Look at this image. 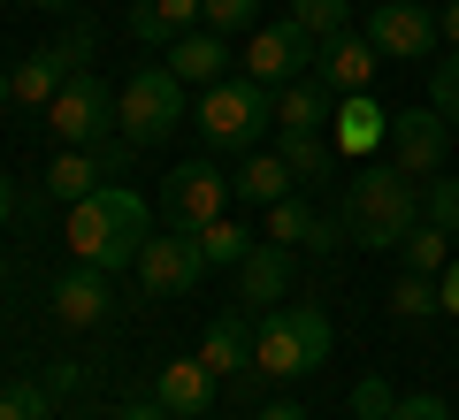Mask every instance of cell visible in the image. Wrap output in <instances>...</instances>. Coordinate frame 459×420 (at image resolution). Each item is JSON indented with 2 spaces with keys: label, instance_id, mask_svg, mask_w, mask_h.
Returning <instances> with one entry per match:
<instances>
[{
  "label": "cell",
  "instance_id": "1",
  "mask_svg": "<svg viewBox=\"0 0 459 420\" xmlns=\"http://www.w3.org/2000/svg\"><path fill=\"white\" fill-rule=\"evenodd\" d=\"M153 237V207L131 192V184H100L69 207V253L84 268H138V244Z\"/></svg>",
  "mask_w": 459,
  "mask_h": 420
},
{
  "label": "cell",
  "instance_id": "2",
  "mask_svg": "<svg viewBox=\"0 0 459 420\" xmlns=\"http://www.w3.org/2000/svg\"><path fill=\"white\" fill-rule=\"evenodd\" d=\"M344 237L352 244H368V253H398L406 244V229L421 222V176H406V168H360V176L344 184Z\"/></svg>",
  "mask_w": 459,
  "mask_h": 420
},
{
  "label": "cell",
  "instance_id": "3",
  "mask_svg": "<svg viewBox=\"0 0 459 420\" xmlns=\"http://www.w3.org/2000/svg\"><path fill=\"white\" fill-rule=\"evenodd\" d=\"M337 352V329H329L322 306H276L261 329H253V367L276 374V382H299V374H322V359Z\"/></svg>",
  "mask_w": 459,
  "mask_h": 420
},
{
  "label": "cell",
  "instance_id": "4",
  "mask_svg": "<svg viewBox=\"0 0 459 420\" xmlns=\"http://www.w3.org/2000/svg\"><path fill=\"white\" fill-rule=\"evenodd\" d=\"M261 130H276V92L253 77H222L199 92V146L214 153H261Z\"/></svg>",
  "mask_w": 459,
  "mask_h": 420
},
{
  "label": "cell",
  "instance_id": "5",
  "mask_svg": "<svg viewBox=\"0 0 459 420\" xmlns=\"http://www.w3.org/2000/svg\"><path fill=\"white\" fill-rule=\"evenodd\" d=\"M184 99H192V84H184L169 62L161 69H138V77L115 92V130H123V146L146 153V146H161V138H177Z\"/></svg>",
  "mask_w": 459,
  "mask_h": 420
},
{
  "label": "cell",
  "instance_id": "6",
  "mask_svg": "<svg viewBox=\"0 0 459 420\" xmlns=\"http://www.w3.org/2000/svg\"><path fill=\"white\" fill-rule=\"evenodd\" d=\"M84 62H92V23H77V31H62V39H47V47H31V54L16 62V107H39V115H47L54 92H62Z\"/></svg>",
  "mask_w": 459,
  "mask_h": 420
},
{
  "label": "cell",
  "instance_id": "7",
  "mask_svg": "<svg viewBox=\"0 0 459 420\" xmlns=\"http://www.w3.org/2000/svg\"><path fill=\"white\" fill-rule=\"evenodd\" d=\"M314 62H322V47H314L291 16H283V23H261V31H246V77L268 84V92H283V84L314 77Z\"/></svg>",
  "mask_w": 459,
  "mask_h": 420
},
{
  "label": "cell",
  "instance_id": "8",
  "mask_svg": "<svg viewBox=\"0 0 459 420\" xmlns=\"http://www.w3.org/2000/svg\"><path fill=\"white\" fill-rule=\"evenodd\" d=\"M199 275H207V253H199L192 229H169V237L138 244V291L146 298H192Z\"/></svg>",
  "mask_w": 459,
  "mask_h": 420
},
{
  "label": "cell",
  "instance_id": "9",
  "mask_svg": "<svg viewBox=\"0 0 459 420\" xmlns=\"http://www.w3.org/2000/svg\"><path fill=\"white\" fill-rule=\"evenodd\" d=\"M47 130L62 138V146H100L115 130V92L92 77V69H77V77L54 92V107H47Z\"/></svg>",
  "mask_w": 459,
  "mask_h": 420
},
{
  "label": "cell",
  "instance_id": "10",
  "mask_svg": "<svg viewBox=\"0 0 459 420\" xmlns=\"http://www.w3.org/2000/svg\"><path fill=\"white\" fill-rule=\"evenodd\" d=\"M368 39H376L383 62H429L437 39H444V23H437V8H421V0H383L376 16H368Z\"/></svg>",
  "mask_w": 459,
  "mask_h": 420
},
{
  "label": "cell",
  "instance_id": "11",
  "mask_svg": "<svg viewBox=\"0 0 459 420\" xmlns=\"http://www.w3.org/2000/svg\"><path fill=\"white\" fill-rule=\"evenodd\" d=\"M391 161L406 168V176H444V161H452V123H444L437 107H398L391 115Z\"/></svg>",
  "mask_w": 459,
  "mask_h": 420
},
{
  "label": "cell",
  "instance_id": "12",
  "mask_svg": "<svg viewBox=\"0 0 459 420\" xmlns=\"http://www.w3.org/2000/svg\"><path fill=\"white\" fill-rule=\"evenodd\" d=\"M161 207H169L177 229H207V222H222V207H230V176L214 161H184L177 176H169Z\"/></svg>",
  "mask_w": 459,
  "mask_h": 420
},
{
  "label": "cell",
  "instance_id": "13",
  "mask_svg": "<svg viewBox=\"0 0 459 420\" xmlns=\"http://www.w3.org/2000/svg\"><path fill=\"white\" fill-rule=\"evenodd\" d=\"M153 398H161L169 413H184V420H207V413H214V398H222V374H214L199 352L161 359V374H153Z\"/></svg>",
  "mask_w": 459,
  "mask_h": 420
},
{
  "label": "cell",
  "instance_id": "14",
  "mask_svg": "<svg viewBox=\"0 0 459 420\" xmlns=\"http://www.w3.org/2000/svg\"><path fill=\"white\" fill-rule=\"evenodd\" d=\"M54 321L62 329H100V321H115V283H108V268H69L62 283H54Z\"/></svg>",
  "mask_w": 459,
  "mask_h": 420
},
{
  "label": "cell",
  "instance_id": "15",
  "mask_svg": "<svg viewBox=\"0 0 459 420\" xmlns=\"http://www.w3.org/2000/svg\"><path fill=\"white\" fill-rule=\"evenodd\" d=\"M337 229L344 222H329L322 207H314L307 192H291V199H276V207H268V222H261V237H276V244H307V253H337Z\"/></svg>",
  "mask_w": 459,
  "mask_h": 420
},
{
  "label": "cell",
  "instance_id": "16",
  "mask_svg": "<svg viewBox=\"0 0 459 420\" xmlns=\"http://www.w3.org/2000/svg\"><path fill=\"white\" fill-rule=\"evenodd\" d=\"M376 69H383L376 39H368V31H337V39L322 47V62H314V77L344 99V92H368V84H376Z\"/></svg>",
  "mask_w": 459,
  "mask_h": 420
},
{
  "label": "cell",
  "instance_id": "17",
  "mask_svg": "<svg viewBox=\"0 0 459 420\" xmlns=\"http://www.w3.org/2000/svg\"><path fill=\"white\" fill-rule=\"evenodd\" d=\"M115 161H123V153H108V146H62V153H54V168H47V192L62 199V207H77L84 192L108 184Z\"/></svg>",
  "mask_w": 459,
  "mask_h": 420
},
{
  "label": "cell",
  "instance_id": "18",
  "mask_svg": "<svg viewBox=\"0 0 459 420\" xmlns=\"http://www.w3.org/2000/svg\"><path fill=\"white\" fill-rule=\"evenodd\" d=\"M283 291H291V244L261 237L246 260H238V298H246V306H276Z\"/></svg>",
  "mask_w": 459,
  "mask_h": 420
},
{
  "label": "cell",
  "instance_id": "19",
  "mask_svg": "<svg viewBox=\"0 0 459 420\" xmlns=\"http://www.w3.org/2000/svg\"><path fill=\"white\" fill-rule=\"evenodd\" d=\"M329 138H337V153H376L383 138H391V115H383L376 92H344L337 115H329Z\"/></svg>",
  "mask_w": 459,
  "mask_h": 420
},
{
  "label": "cell",
  "instance_id": "20",
  "mask_svg": "<svg viewBox=\"0 0 459 420\" xmlns=\"http://www.w3.org/2000/svg\"><path fill=\"white\" fill-rule=\"evenodd\" d=\"M230 62H238V54H230V39L207 31V23H199V31H184L177 47H169V69H177L184 84H199V92H207V84H222Z\"/></svg>",
  "mask_w": 459,
  "mask_h": 420
},
{
  "label": "cell",
  "instance_id": "21",
  "mask_svg": "<svg viewBox=\"0 0 459 420\" xmlns=\"http://www.w3.org/2000/svg\"><path fill=\"white\" fill-rule=\"evenodd\" d=\"M299 192V176H291V161H283V153L276 146H268V153H253V161L246 168H238V176H230V199H238V207H276V199H291Z\"/></svg>",
  "mask_w": 459,
  "mask_h": 420
},
{
  "label": "cell",
  "instance_id": "22",
  "mask_svg": "<svg viewBox=\"0 0 459 420\" xmlns=\"http://www.w3.org/2000/svg\"><path fill=\"white\" fill-rule=\"evenodd\" d=\"M199 359H207L222 382H238V374H253V321L246 313H214L207 337H199Z\"/></svg>",
  "mask_w": 459,
  "mask_h": 420
},
{
  "label": "cell",
  "instance_id": "23",
  "mask_svg": "<svg viewBox=\"0 0 459 420\" xmlns=\"http://www.w3.org/2000/svg\"><path fill=\"white\" fill-rule=\"evenodd\" d=\"M184 31H199V0H131V39L138 47H177Z\"/></svg>",
  "mask_w": 459,
  "mask_h": 420
},
{
  "label": "cell",
  "instance_id": "24",
  "mask_svg": "<svg viewBox=\"0 0 459 420\" xmlns=\"http://www.w3.org/2000/svg\"><path fill=\"white\" fill-rule=\"evenodd\" d=\"M329 115H337V92L322 77H299L276 92V130H329Z\"/></svg>",
  "mask_w": 459,
  "mask_h": 420
},
{
  "label": "cell",
  "instance_id": "25",
  "mask_svg": "<svg viewBox=\"0 0 459 420\" xmlns=\"http://www.w3.org/2000/svg\"><path fill=\"white\" fill-rule=\"evenodd\" d=\"M276 153L291 161L299 184H329V168H337V138L329 130H276Z\"/></svg>",
  "mask_w": 459,
  "mask_h": 420
},
{
  "label": "cell",
  "instance_id": "26",
  "mask_svg": "<svg viewBox=\"0 0 459 420\" xmlns=\"http://www.w3.org/2000/svg\"><path fill=\"white\" fill-rule=\"evenodd\" d=\"M192 237H199V253H207V268H238V260L261 244V229H246V222H230V214H222V222L192 229Z\"/></svg>",
  "mask_w": 459,
  "mask_h": 420
},
{
  "label": "cell",
  "instance_id": "27",
  "mask_svg": "<svg viewBox=\"0 0 459 420\" xmlns=\"http://www.w3.org/2000/svg\"><path fill=\"white\" fill-rule=\"evenodd\" d=\"M398 260H406L413 275H444V268H452V229L413 222V229H406V244H398Z\"/></svg>",
  "mask_w": 459,
  "mask_h": 420
},
{
  "label": "cell",
  "instance_id": "28",
  "mask_svg": "<svg viewBox=\"0 0 459 420\" xmlns=\"http://www.w3.org/2000/svg\"><path fill=\"white\" fill-rule=\"evenodd\" d=\"M391 313L398 321H429V313H444V291H437V275H398L391 283Z\"/></svg>",
  "mask_w": 459,
  "mask_h": 420
},
{
  "label": "cell",
  "instance_id": "29",
  "mask_svg": "<svg viewBox=\"0 0 459 420\" xmlns=\"http://www.w3.org/2000/svg\"><path fill=\"white\" fill-rule=\"evenodd\" d=\"M291 23L314 39V47H329V39L344 31V0H291Z\"/></svg>",
  "mask_w": 459,
  "mask_h": 420
},
{
  "label": "cell",
  "instance_id": "30",
  "mask_svg": "<svg viewBox=\"0 0 459 420\" xmlns=\"http://www.w3.org/2000/svg\"><path fill=\"white\" fill-rule=\"evenodd\" d=\"M199 23L207 31H261V0H199Z\"/></svg>",
  "mask_w": 459,
  "mask_h": 420
},
{
  "label": "cell",
  "instance_id": "31",
  "mask_svg": "<svg viewBox=\"0 0 459 420\" xmlns=\"http://www.w3.org/2000/svg\"><path fill=\"white\" fill-rule=\"evenodd\" d=\"M429 107H437L444 123H459V47L444 54V62H429Z\"/></svg>",
  "mask_w": 459,
  "mask_h": 420
},
{
  "label": "cell",
  "instance_id": "32",
  "mask_svg": "<svg viewBox=\"0 0 459 420\" xmlns=\"http://www.w3.org/2000/svg\"><path fill=\"white\" fill-rule=\"evenodd\" d=\"M421 222H437V229H452V237H459V184L452 176L421 184Z\"/></svg>",
  "mask_w": 459,
  "mask_h": 420
},
{
  "label": "cell",
  "instance_id": "33",
  "mask_svg": "<svg viewBox=\"0 0 459 420\" xmlns=\"http://www.w3.org/2000/svg\"><path fill=\"white\" fill-rule=\"evenodd\" d=\"M47 413H54V398L39 382H8L0 390V420H47Z\"/></svg>",
  "mask_w": 459,
  "mask_h": 420
},
{
  "label": "cell",
  "instance_id": "34",
  "mask_svg": "<svg viewBox=\"0 0 459 420\" xmlns=\"http://www.w3.org/2000/svg\"><path fill=\"white\" fill-rule=\"evenodd\" d=\"M391 405H398V390L383 382V374H360V382H352V413L360 420H391Z\"/></svg>",
  "mask_w": 459,
  "mask_h": 420
},
{
  "label": "cell",
  "instance_id": "35",
  "mask_svg": "<svg viewBox=\"0 0 459 420\" xmlns=\"http://www.w3.org/2000/svg\"><path fill=\"white\" fill-rule=\"evenodd\" d=\"M391 420H452V405H444L437 390H413V398L391 405Z\"/></svg>",
  "mask_w": 459,
  "mask_h": 420
},
{
  "label": "cell",
  "instance_id": "36",
  "mask_svg": "<svg viewBox=\"0 0 459 420\" xmlns=\"http://www.w3.org/2000/svg\"><path fill=\"white\" fill-rule=\"evenodd\" d=\"M115 420H184V413H169V405L153 398V405H123V413H115Z\"/></svg>",
  "mask_w": 459,
  "mask_h": 420
},
{
  "label": "cell",
  "instance_id": "37",
  "mask_svg": "<svg viewBox=\"0 0 459 420\" xmlns=\"http://www.w3.org/2000/svg\"><path fill=\"white\" fill-rule=\"evenodd\" d=\"M437 291H444V313H459V260H452V268L437 275Z\"/></svg>",
  "mask_w": 459,
  "mask_h": 420
},
{
  "label": "cell",
  "instance_id": "38",
  "mask_svg": "<svg viewBox=\"0 0 459 420\" xmlns=\"http://www.w3.org/2000/svg\"><path fill=\"white\" fill-rule=\"evenodd\" d=\"M261 420H307V405H291V398H276V405H261Z\"/></svg>",
  "mask_w": 459,
  "mask_h": 420
},
{
  "label": "cell",
  "instance_id": "39",
  "mask_svg": "<svg viewBox=\"0 0 459 420\" xmlns=\"http://www.w3.org/2000/svg\"><path fill=\"white\" fill-rule=\"evenodd\" d=\"M8 214H16V176L0 168V229H8Z\"/></svg>",
  "mask_w": 459,
  "mask_h": 420
},
{
  "label": "cell",
  "instance_id": "40",
  "mask_svg": "<svg viewBox=\"0 0 459 420\" xmlns=\"http://www.w3.org/2000/svg\"><path fill=\"white\" fill-rule=\"evenodd\" d=\"M437 23H444V39L459 47V0H444V16H437Z\"/></svg>",
  "mask_w": 459,
  "mask_h": 420
},
{
  "label": "cell",
  "instance_id": "41",
  "mask_svg": "<svg viewBox=\"0 0 459 420\" xmlns=\"http://www.w3.org/2000/svg\"><path fill=\"white\" fill-rule=\"evenodd\" d=\"M0 107H16V77L8 69H0Z\"/></svg>",
  "mask_w": 459,
  "mask_h": 420
},
{
  "label": "cell",
  "instance_id": "42",
  "mask_svg": "<svg viewBox=\"0 0 459 420\" xmlns=\"http://www.w3.org/2000/svg\"><path fill=\"white\" fill-rule=\"evenodd\" d=\"M23 8H69V0H23Z\"/></svg>",
  "mask_w": 459,
  "mask_h": 420
},
{
  "label": "cell",
  "instance_id": "43",
  "mask_svg": "<svg viewBox=\"0 0 459 420\" xmlns=\"http://www.w3.org/2000/svg\"><path fill=\"white\" fill-rule=\"evenodd\" d=\"M0 283H8V260H0Z\"/></svg>",
  "mask_w": 459,
  "mask_h": 420
},
{
  "label": "cell",
  "instance_id": "44",
  "mask_svg": "<svg viewBox=\"0 0 459 420\" xmlns=\"http://www.w3.org/2000/svg\"><path fill=\"white\" fill-rule=\"evenodd\" d=\"M368 8H383V0H368Z\"/></svg>",
  "mask_w": 459,
  "mask_h": 420
},
{
  "label": "cell",
  "instance_id": "45",
  "mask_svg": "<svg viewBox=\"0 0 459 420\" xmlns=\"http://www.w3.org/2000/svg\"><path fill=\"white\" fill-rule=\"evenodd\" d=\"M344 420H360V413H344Z\"/></svg>",
  "mask_w": 459,
  "mask_h": 420
}]
</instances>
